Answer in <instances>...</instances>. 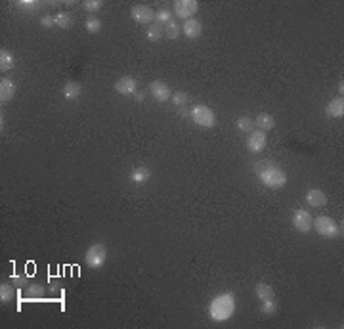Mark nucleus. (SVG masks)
<instances>
[{
    "label": "nucleus",
    "instance_id": "obj_10",
    "mask_svg": "<svg viewBox=\"0 0 344 329\" xmlns=\"http://www.w3.org/2000/svg\"><path fill=\"white\" fill-rule=\"evenodd\" d=\"M149 94H151L157 102H161V104L169 102L172 98L171 86H169L167 82H163V80H153V82H149Z\"/></svg>",
    "mask_w": 344,
    "mask_h": 329
},
{
    "label": "nucleus",
    "instance_id": "obj_33",
    "mask_svg": "<svg viewBox=\"0 0 344 329\" xmlns=\"http://www.w3.org/2000/svg\"><path fill=\"white\" fill-rule=\"evenodd\" d=\"M82 6H84L86 12H98V10H102L104 2H102V0H84Z\"/></svg>",
    "mask_w": 344,
    "mask_h": 329
},
{
    "label": "nucleus",
    "instance_id": "obj_31",
    "mask_svg": "<svg viewBox=\"0 0 344 329\" xmlns=\"http://www.w3.org/2000/svg\"><path fill=\"white\" fill-rule=\"evenodd\" d=\"M10 281H12L19 291H25L27 287H29V277L23 276V274H13V276L10 277Z\"/></svg>",
    "mask_w": 344,
    "mask_h": 329
},
{
    "label": "nucleus",
    "instance_id": "obj_9",
    "mask_svg": "<svg viewBox=\"0 0 344 329\" xmlns=\"http://www.w3.org/2000/svg\"><path fill=\"white\" fill-rule=\"evenodd\" d=\"M266 145H268V136H266V132L254 129V131L249 134V138H247V149H249L251 153H260V151H264L266 149Z\"/></svg>",
    "mask_w": 344,
    "mask_h": 329
},
{
    "label": "nucleus",
    "instance_id": "obj_28",
    "mask_svg": "<svg viewBox=\"0 0 344 329\" xmlns=\"http://www.w3.org/2000/svg\"><path fill=\"white\" fill-rule=\"evenodd\" d=\"M180 33H182V25H178L176 21H171L169 25H165V35H167V39L176 40L180 37Z\"/></svg>",
    "mask_w": 344,
    "mask_h": 329
},
{
    "label": "nucleus",
    "instance_id": "obj_26",
    "mask_svg": "<svg viewBox=\"0 0 344 329\" xmlns=\"http://www.w3.org/2000/svg\"><path fill=\"white\" fill-rule=\"evenodd\" d=\"M161 37H163V31H161V27L157 23H151V25L147 27L146 31V39L149 42H159Z\"/></svg>",
    "mask_w": 344,
    "mask_h": 329
},
{
    "label": "nucleus",
    "instance_id": "obj_27",
    "mask_svg": "<svg viewBox=\"0 0 344 329\" xmlns=\"http://www.w3.org/2000/svg\"><path fill=\"white\" fill-rule=\"evenodd\" d=\"M171 21H172L171 10L163 8V10H157V12H155V23H157V25H169Z\"/></svg>",
    "mask_w": 344,
    "mask_h": 329
},
{
    "label": "nucleus",
    "instance_id": "obj_22",
    "mask_svg": "<svg viewBox=\"0 0 344 329\" xmlns=\"http://www.w3.org/2000/svg\"><path fill=\"white\" fill-rule=\"evenodd\" d=\"M27 299H44L46 297V287L42 283H29V287L25 289Z\"/></svg>",
    "mask_w": 344,
    "mask_h": 329
},
{
    "label": "nucleus",
    "instance_id": "obj_32",
    "mask_svg": "<svg viewBox=\"0 0 344 329\" xmlns=\"http://www.w3.org/2000/svg\"><path fill=\"white\" fill-rule=\"evenodd\" d=\"M17 8L19 10H25V12H37L40 8V2H37V0H19L17 2Z\"/></svg>",
    "mask_w": 344,
    "mask_h": 329
},
{
    "label": "nucleus",
    "instance_id": "obj_35",
    "mask_svg": "<svg viewBox=\"0 0 344 329\" xmlns=\"http://www.w3.org/2000/svg\"><path fill=\"white\" fill-rule=\"evenodd\" d=\"M134 100H136V102H144V100H146V94L140 92V90H138V92L134 94Z\"/></svg>",
    "mask_w": 344,
    "mask_h": 329
},
{
    "label": "nucleus",
    "instance_id": "obj_7",
    "mask_svg": "<svg viewBox=\"0 0 344 329\" xmlns=\"http://www.w3.org/2000/svg\"><path fill=\"white\" fill-rule=\"evenodd\" d=\"M130 17L140 25H151L155 21V10L146 4H136L130 8Z\"/></svg>",
    "mask_w": 344,
    "mask_h": 329
},
{
    "label": "nucleus",
    "instance_id": "obj_12",
    "mask_svg": "<svg viewBox=\"0 0 344 329\" xmlns=\"http://www.w3.org/2000/svg\"><path fill=\"white\" fill-rule=\"evenodd\" d=\"M327 196H325V192H321L318 188H312V190H308V194H306V203L312 207V209H323L325 205H327Z\"/></svg>",
    "mask_w": 344,
    "mask_h": 329
},
{
    "label": "nucleus",
    "instance_id": "obj_3",
    "mask_svg": "<svg viewBox=\"0 0 344 329\" xmlns=\"http://www.w3.org/2000/svg\"><path fill=\"white\" fill-rule=\"evenodd\" d=\"M312 230H316L319 236L325 237V239H339V237H343V226H339L331 216H325V214L314 218Z\"/></svg>",
    "mask_w": 344,
    "mask_h": 329
},
{
    "label": "nucleus",
    "instance_id": "obj_24",
    "mask_svg": "<svg viewBox=\"0 0 344 329\" xmlns=\"http://www.w3.org/2000/svg\"><path fill=\"white\" fill-rule=\"evenodd\" d=\"M279 308V303L276 299H268V301H260V312L264 316H274L278 312Z\"/></svg>",
    "mask_w": 344,
    "mask_h": 329
},
{
    "label": "nucleus",
    "instance_id": "obj_11",
    "mask_svg": "<svg viewBox=\"0 0 344 329\" xmlns=\"http://www.w3.org/2000/svg\"><path fill=\"white\" fill-rule=\"evenodd\" d=\"M120 96H134V94L138 92V80L130 77V75H124V77H120L117 82H115V86H113Z\"/></svg>",
    "mask_w": 344,
    "mask_h": 329
},
{
    "label": "nucleus",
    "instance_id": "obj_8",
    "mask_svg": "<svg viewBox=\"0 0 344 329\" xmlns=\"http://www.w3.org/2000/svg\"><path fill=\"white\" fill-rule=\"evenodd\" d=\"M291 220H292L294 230L300 232V234H308V232L312 230V222H314L312 214L306 211V209H296V211H292Z\"/></svg>",
    "mask_w": 344,
    "mask_h": 329
},
{
    "label": "nucleus",
    "instance_id": "obj_20",
    "mask_svg": "<svg viewBox=\"0 0 344 329\" xmlns=\"http://www.w3.org/2000/svg\"><path fill=\"white\" fill-rule=\"evenodd\" d=\"M15 295H17V287L13 285L12 281L10 283H0V303L8 304L12 303L13 299H15Z\"/></svg>",
    "mask_w": 344,
    "mask_h": 329
},
{
    "label": "nucleus",
    "instance_id": "obj_29",
    "mask_svg": "<svg viewBox=\"0 0 344 329\" xmlns=\"http://www.w3.org/2000/svg\"><path fill=\"white\" fill-rule=\"evenodd\" d=\"M84 27H86V31H88L90 35H98V33L102 31V21H100L98 17H94V15H90V17L86 19V23H84Z\"/></svg>",
    "mask_w": 344,
    "mask_h": 329
},
{
    "label": "nucleus",
    "instance_id": "obj_19",
    "mask_svg": "<svg viewBox=\"0 0 344 329\" xmlns=\"http://www.w3.org/2000/svg\"><path fill=\"white\" fill-rule=\"evenodd\" d=\"M254 295L258 297V301H268V299H276V291L272 285H268L264 281H258L254 285Z\"/></svg>",
    "mask_w": 344,
    "mask_h": 329
},
{
    "label": "nucleus",
    "instance_id": "obj_34",
    "mask_svg": "<svg viewBox=\"0 0 344 329\" xmlns=\"http://www.w3.org/2000/svg\"><path fill=\"white\" fill-rule=\"evenodd\" d=\"M40 25L44 27V29H52L56 23H54V15H50V13H46V15H42L40 17Z\"/></svg>",
    "mask_w": 344,
    "mask_h": 329
},
{
    "label": "nucleus",
    "instance_id": "obj_13",
    "mask_svg": "<svg viewBox=\"0 0 344 329\" xmlns=\"http://www.w3.org/2000/svg\"><path fill=\"white\" fill-rule=\"evenodd\" d=\"M182 33L185 35V39H199L201 37V33H203V23L199 21L197 17H191V19H187L184 21V25H182Z\"/></svg>",
    "mask_w": 344,
    "mask_h": 329
},
{
    "label": "nucleus",
    "instance_id": "obj_21",
    "mask_svg": "<svg viewBox=\"0 0 344 329\" xmlns=\"http://www.w3.org/2000/svg\"><path fill=\"white\" fill-rule=\"evenodd\" d=\"M15 67V58H13V54L10 50H6V48H2L0 50V69H2V73L4 71H10Z\"/></svg>",
    "mask_w": 344,
    "mask_h": 329
},
{
    "label": "nucleus",
    "instance_id": "obj_14",
    "mask_svg": "<svg viewBox=\"0 0 344 329\" xmlns=\"http://www.w3.org/2000/svg\"><path fill=\"white\" fill-rule=\"evenodd\" d=\"M13 96H15V82L10 77H2V80H0V102L8 104L13 100Z\"/></svg>",
    "mask_w": 344,
    "mask_h": 329
},
{
    "label": "nucleus",
    "instance_id": "obj_2",
    "mask_svg": "<svg viewBox=\"0 0 344 329\" xmlns=\"http://www.w3.org/2000/svg\"><path fill=\"white\" fill-rule=\"evenodd\" d=\"M235 310H237V299L229 291L216 295L209 304V316L212 322H226L235 314Z\"/></svg>",
    "mask_w": 344,
    "mask_h": 329
},
{
    "label": "nucleus",
    "instance_id": "obj_16",
    "mask_svg": "<svg viewBox=\"0 0 344 329\" xmlns=\"http://www.w3.org/2000/svg\"><path fill=\"white\" fill-rule=\"evenodd\" d=\"M61 94H63V98L67 102H75V100H79L80 94H82V86H80V82L69 80V82H65V86L61 88Z\"/></svg>",
    "mask_w": 344,
    "mask_h": 329
},
{
    "label": "nucleus",
    "instance_id": "obj_6",
    "mask_svg": "<svg viewBox=\"0 0 344 329\" xmlns=\"http://www.w3.org/2000/svg\"><path fill=\"white\" fill-rule=\"evenodd\" d=\"M199 12V2L197 0H176L174 2V15L178 19H191L195 17V13Z\"/></svg>",
    "mask_w": 344,
    "mask_h": 329
},
{
    "label": "nucleus",
    "instance_id": "obj_30",
    "mask_svg": "<svg viewBox=\"0 0 344 329\" xmlns=\"http://www.w3.org/2000/svg\"><path fill=\"white\" fill-rule=\"evenodd\" d=\"M171 100L176 107H184V106H187V102H189V96L185 92H182V90H176V92H172Z\"/></svg>",
    "mask_w": 344,
    "mask_h": 329
},
{
    "label": "nucleus",
    "instance_id": "obj_23",
    "mask_svg": "<svg viewBox=\"0 0 344 329\" xmlns=\"http://www.w3.org/2000/svg\"><path fill=\"white\" fill-rule=\"evenodd\" d=\"M235 127H237V131L245 132V134H251L254 131V119L247 117V115H241L235 121Z\"/></svg>",
    "mask_w": 344,
    "mask_h": 329
},
{
    "label": "nucleus",
    "instance_id": "obj_25",
    "mask_svg": "<svg viewBox=\"0 0 344 329\" xmlns=\"http://www.w3.org/2000/svg\"><path fill=\"white\" fill-rule=\"evenodd\" d=\"M54 23L57 27H61V29H71L73 19H71V15L67 12H56L54 13Z\"/></svg>",
    "mask_w": 344,
    "mask_h": 329
},
{
    "label": "nucleus",
    "instance_id": "obj_1",
    "mask_svg": "<svg viewBox=\"0 0 344 329\" xmlns=\"http://www.w3.org/2000/svg\"><path fill=\"white\" fill-rule=\"evenodd\" d=\"M254 172L260 178V182L266 188H270V190H281V188H285V184H287V174H285V171L281 167H278L276 163H272V161H258L254 165Z\"/></svg>",
    "mask_w": 344,
    "mask_h": 329
},
{
    "label": "nucleus",
    "instance_id": "obj_4",
    "mask_svg": "<svg viewBox=\"0 0 344 329\" xmlns=\"http://www.w3.org/2000/svg\"><path fill=\"white\" fill-rule=\"evenodd\" d=\"M189 119L197 125V127H203V129H212L216 125V115L209 106L205 104H197V106L191 107L189 111Z\"/></svg>",
    "mask_w": 344,
    "mask_h": 329
},
{
    "label": "nucleus",
    "instance_id": "obj_5",
    "mask_svg": "<svg viewBox=\"0 0 344 329\" xmlns=\"http://www.w3.org/2000/svg\"><path fill=\"white\" fill-rule=\"evenodd\" d=\"M107 261V247L104 243H92L84 253V263L92 270H100Z\"/></svg>",
    "mask_w": 344,
    "mask_h": 329
},
{
    "label": "nucleus",
    "instance_id": "obj_36",
    "mask_svg": "<svg viewBox=\"0 0 344 329\" xmlns=\"http://www.w3.org/2000/svg\"><path fill=\"white\" fill-rule=\"evenodd\" d=\"M339 94H341V98H343V94H344V82L341 80V84H339Z\"/></svg>",
    "mask_w": 344,
    "mask_h": 329
},
{
    "label": "nucleus",
    "instance_id": "obj_15",
    "mask_svg": "<svg viewBox=\"0 0 344 329\" xmlns=\"http://www.w3.org/2000/svg\"><path fill=\"white\" fill-rule=\"evenodd\" d=\"M149 178H151V171L147 169L146 165L136 167V169H132V171H130V174H128V180H130L132 184H136V186L147 184V180H149Z\"/></svg>",
    "mask_w": 344,
    "mask_h": 329
},
{
    "label": "nucleus",
    "instance_id": "obj_17",
    "mask_svg": "<svg viewBox=\"0 0 344 329\" xmlns=\"http://www.w3.org/2000/svg\"><path fill=\"white\" fill-rule=\"evenodd\" d=\"M325 113L333 119H343L344 117V100L343 98H335L331 100L327 107H325Z\"/></svg>",
    "mask_w": 344,
    "mask_h": 329
},
{
    "label": "nucleus",
    "instance_id": "obj_18",
    "mask_svg": "<svg viewBox=\"0 0 344 329\" xmlns=\"http://www.w3.org/2000/svg\"><path fill=\"white\" fill-rule=\"evenodd\" d=\"M276 127V119L272 117L270 113H260V115H256L254 119V129H258V131H272Z\"/></svg>",
    "mask_w": 344,
    "mask_h": 329
}]
</instances>
